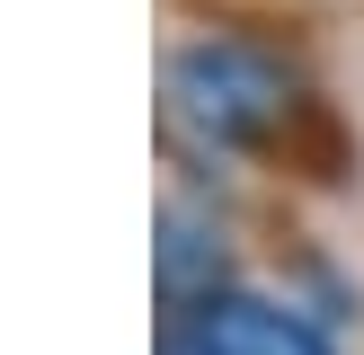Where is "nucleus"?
<instances>
[{
	"instance_id": "f257e3e1",
	"label": "nucleus",
	"mask_w": 364,
	"mask_h": 355,
	"mask_svg": "<svg viewBox=\"0 0 364 355\" xmlns=\"http://www.w3.org/2000/svg\"><path fill=\"white\" fill-rule=\"evenodd\" d=\"M169 106H178V124H187L196 142L249 151V142H267L294 116V80H284L276 53L240 45V36H196L169 62Z\"/></svg>"
},
{
	"instance_id": "f03ea898",
	"label": "nucleus",
	"mask_w": 364,
	"mask_h": 355,
	"mask_svg": "<svg viewBox=\"0 0 364 355\" xmlns=\"http://www.w3.org/2000/svg\"><path fill=\"white\" fill-rule=\"evenodd\" d=\"M178 346L187 355H338L294 302H258V293H223L213 311H196Z\"/></svg>"
},
{
	"instance_id": "7ed1b4c3",
	"label": "nucleus",
	"mask_w": 364,
	"mask_h": 355,
	"mask_svg": "<svg viewBox=\"0 0 364 355\" xmlns=\"http://www.w3.org/2000/svg\"><path fill=\"white\" fill-rule=\"evenodd\" d=\"M223 293H231V248H223V231L169 204V213H160V302H169V320L213 311Z\"/></svg>"
},
{
	"instance_id": "20e7f679",
	"label": "nucleus",
	"mask_w": 364,
	"mask_h": 355,
	"mask_svg": "<svg viewBox=\"0 0 364 355\" xmlns=\"http://www.w3.org/2000/svg\"><path fill=\"white\" fill-rule=\"evenodd\" d=\"M160 355H187V346H178V337H169V346H160Z\"/></svg>"
}]
</instances>
